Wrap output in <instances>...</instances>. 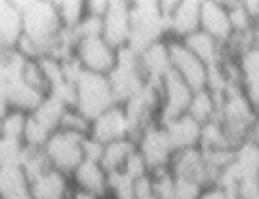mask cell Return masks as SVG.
Listing matches in <instances>:
<instances>
[{
	"label": "cell",
	"mask_w": 259,
	"mask_h": 199,
	"mask_svg": "<svg viewBox=\"0 0 259 199\" xmlns=\"http://www.w3.org/2000/svg\"><path fill=\"white\" fill-rule=\"evenodd\" d=\"M15 3L23 15V35L39 45L43 55H51L63 31L55 3L45 0H15Z\"/></svg>",
	"instance_id": "obj_1"
},
{
	"label": "cell",
	"mask_w": 259,
	"mask_h": 199,
	"mask_svg": "<svg viewBox=\"0 0 259 199\" xmlns=\"http://www.w3.org/2000/svg\"><path fill=\"white\" fill-rule=\"evenodd\" d=\"M169 25L161 15L159 0H135L131 3V37L128 45L135 53H143L153 43L167 39Z\"/></svg>",
	"instance_id": "obj_2"
},
{
	"label": "cell",
	"mask_w": 259,
	"mask_h": 199,
	"mask_svg": "<svg viewBox=\"0 0 259 199\" xmlns=\"http://www.w3.org/2000/svg\"><path fill=\"white\" fill-rule=\"evenodd\" d=\"M255 116H257V110L251 106V102L243 94L241 86L229 88V92L225 94V98L221 102L217 120L227 130V137L233 143V147H237L249 139Z\"/></svg>",
	"instance_id": "obj_3"
},
{
	"label": "cell",
	"mask_w": 259,
	"mask_h": 199,
	"mask_svg": "<svg viewBox=\"0 0 259 199\" xmlns=\"http://www.w3.org/2000/svg\"><path fill=\"white\" fill-rule=\"evenodd\" d=\"M108 82L114 94L116 104H124L131 98H135L143 86L147 84L141 63H139V53H135L131 47H122L116 51V65L114 70L108 74Z\"/></svg>",
	"instance_id": "obj_4"
},
{
	"label": "cell",
	"mask_w": 259,
	"mask_h": 199,
	"mask_svg": "<svg viewBox=\"0 0 259 199\" xmlns=\"http://www.w3.org/2000/svg\"><path fill=\"white\" fill-rule=\"evenodd\" d=\"M112 106H116V100H114L108 76L84 72L76 84V106L74 108L92 122L94 118H98Z\"/></svg>",
	"instance_id": "obj_5"
},
{
	"label": "cell",
	"mask_w": 259,
	"mask_h": 199,
	"mask_svg": "<svg viewBox=\"0 0 259 199\" xmlns=\"http://www.w3.org/2000/svg\"><path fill=\"white\" fill-rule=\"evenodd\" d=\"M84 139L86 137L66 132V130L53 132L43 149L51 169L63 175H72L84 163Z\"/></svg>",
	"instance_id": "obj_6"
},
{
	"label": "cell",
	"mask_w": 259,
	"mask_h": 199,
	"mask_svg": "<svg viewBox=\"0 0 259 199\" xmlns=\"http://www.w3.org/2000/svg\"><path fill=\"white\" fill-rule=\"evenodd\" d=\"M135 141H137V151L145 159L151 173L171 167L176 149L167 137V130L163 124H159L157 120L151 122L147 128L139 132V137Z\"/></svg>",
	"instance_id": "obj_7"
},
{
	"label": "cell",
	"mask_w": 259,
	"mask_h": 199,
	"mask_svg": "<svg viewBox=\"0 0 259 199\" xmlns=\"http://www.w3.org/2000/svg\"><path fill=\"white\" fill-rule=\"evenodd\" d=\"M192 96H194V90L171 70L161 80V108L157 114V122L167 124L169 120H176L188 114Z\"/></svg>",
	"instance_id": "obj_8"
},
{
	"label": "cell",
	"mask_w": 259,
	"mask_h": 199,
	"mask_svg": "<svg viewBox=\"0 0 259 199\" xmlns=\"http://www.w3.org/2000/svg\"><path fill=\"white\" fill-rule=\"evenodd\" d=\"M74 57L82 65L84 72L108 76L116 65V49H112L102 37L78 39L74 47Z\"/></svg>",
	"instance_id": "obj_9"
},
{
	"label": "cell",
	"mask_w": 259,
	"mask_h": 199,
	"mask_svg": "<svg viewBox=\"0 0 259 199\" xmlns=\"http://www.w3.org/2000/svg\"><path fill=\"white\" fill-rule=\"evenodd\" d=\"M169 41V55H171V70L194 90H206L208 84V68L194 55L180 39Z\"/></svg>",
	"instance_id": "obj_10"
},
{
	"label": "cell",
	"mask_w": 259,
	"mask_h": 199,
	"mask_svg": "<svg viewBox=\"0 0 259 199\" xmlns=\"http://www.w3.org/2000/svg\"><path fill=\"white\" fill-rule=\"evenodd\" d=\"M128 37H131V3L110 0L102 19V39L118 51L128 45Z\"/></svg>",
	"instance_id": "obj_11"
},
{
	"label": "cell",
	"mask_w": 259,
	"mask_h": 199,
	"mask_svg": "<svg viewBox=\"0 0 259 199\" xmlns=\"http://www.w3.org/2000/svg\"><path fill=\"white\" fill-rule=\"evenodd\" d=\"M88 137L102 143V145H110L114 141L131 137V128H128V120H126L122 106L116 104L110 110H106L104 114H100L98 118H94L90 124Z\"/></svg>",
	"instance_id": "obj_12"
},
{
	"label": "cell",
	"mask_w": 259,
	"mask_h": 199,
	"mask_svg": "<svg viewBox=\"0 0 259 199\" xmlns=\"http://www.w3.org/2000/svg\"><path fill=\"white\" fill-rule=\"evenodd\" d=\"M171 173L174 177H180V179H190V181H196L204 187L212 185V175L206 167V161H204V153L200 147L196 149H186V151H178L174 155V161H171Z\"/></svg>",
	"instance_id": "obj_13"
},
{
	"label": "cell",
	"mask_w": 259,
	"mask_h": 199,
	"mask_svg": "<svg viewBox=\"0 0 259 199\" xmlns=\"http://www.w3.org/2000/svg\"><path fill=\"white\" fill-rule=\"evenodd\" d=\"M200 31L210 35L214 41H219L223 47L233 37V27L229 21V11L225 3L217 0H202V11H200Z\"/></svg>",
	"instance_id": "obj_14"
},
{
	"label": "cell",
	"mask_w": 259,
	"mask_h": 199,
	"mask_svg": "<svg viewBox=\"0 0 259 199\" xmlns=\"http://www.w3.org/2000/svg\"><path fill=\"white\" fill-rule=\"evenodd\" d=\"M72 187L74 189H82L86 193H92L100 199H108L110 197V189H108V171L100 165V163H92V161H84L72 175Z\"/></svg>",
	"instance_id": "obj_15"
},
{
	"label": "cell",
	"mask_w": 259,
	"mask_h": 199,
	"mask_svg": "<svg viewBox=\"0 0 259 199\" xmlns=\"http://www.w3.org/2000/svg\"><path fill=\"white\" fill-rule=\"evenodd\" d=\"M141 72L147 82L151 84H161V80L171 72V55H169V41L161 39L147 47L139 55Z\"/></svg>",
	"instance_id": "obj_16"
},
{
	"label": "cell",
	"mask_w": 259,
	"mask_h": 199,
	"mask_svg": "<svg viewBox=\"0 0 259 199\" xmlns=\"http://www.w3.org/2000/svg\"><path fill=\"white\" fill-rule=\"evenodd\" d=\"M200 11L202 0H178V7L167 21L171 39L182 41L192 33L200 31Z\"/></svg>",
	"instance_id": "obj_17"
},
{
	"label": "cell",
	"mask_w": 259,
	"mask_h": 199,
	"mask_svg": "<svg viewBox=\"0 0 259 199\" xmlns=\"http://www.w3.org/2000/svg\"><path fill=\"white\" fill-rule=\"evenodd\" d=\"M72 179L55 169H49L35 181H31L33 199H68L72 193Z\"/></svg>",
	"instance_id": "obj_18"
},
{
	"label": "cell",
	"mask_w": 259,
	"mask_h": 199,
	"mask_svg": "<svg viewBox=\"0 0 259 199\" xmlns=\"http://www.w3.org/2000/svg\"><path fill=\"white\" fill-rule=\"evenodd\" d=\"M167 130V137L178 151H186V149H196L200 147V132H202V124H198L192 116L184 114L176 120H169L167 124H163Z\"/></svg>",
	"instance_id": "obj_19"
},
{
	"label": "cell",
	"mask_w": 259,
	"mask_h": 199,
	"mask_svg": "<svg viewBox=\"0 0 259 199\" xmlns=\"http://www.w3.org/2000/svg\"><path fill=\"white\" fill-rule=\"evenodd\" d=\"M23 37V15L17 3L0 0V49H15Z\"/></svg>",
	"instance_id": "obj_20"
},
{
	"label": "cell",
	"mask_w": 259,
	"mask_h": 199,
	"mask_svg": "<svg viewBox=\"0 0 259 199\" xmlns=\"http://www.w3.org/2000/svg\"><path fill=\"white\" fill-rule=\"evenodd\" d=\"M182 43H184L194 55H196V57L206 65V68H214V65H221L223 59L227 57L225 47H223L219 41H214L210 35L202 33V31L192 33L190 37L182 39Z\"/></svg>",
	"instance_id": "obj_21"
},
{
	"label": "cell",
	"mask_w": 259,
	"mask_h": 199,
	"mask_svg": "<svg viewBox=\"0 0 259 199\" xmlns=\"http://www.w3.org/2000/svg\"><path fill=\"white\" fill-rule=\"evenodd\" d=\"M7 102H9V108L11 110H19V112H25V114H31L45 98V94H41L39 90H35L33 86H29L23 78L19 80H13L7 88Z\"/></svg>",
	"instance_id": "obj_22"
},
{
	"label": "cell",
	"mask_w": 259,
	"mask_h": 199,
	"mask_svg": "<svg viewBox=\"0 0 259 199\" xmlns=\"http://www.w3.org/2000/svg\"><path fill=\"white\" fill-rule=\"evenodd\" d=\"M0 199H33L31 181L23 167L0 169Z\"/></svg>",
	"instance_id": "obj_23"
},
{
	"label": "cell",
	"mask_w": 259,
	"mask_h": 199,
	"mask_svg": "<svg viewBox=\"0 0 259 199\" xmlns=\"http://www.w3.org/2000/svg\"><path fill=\"white\" fill-rule=\"evenodd\" d=\"M70 108L63 104V102H59L57 98H53L51 94H47L45 98H43V102L29 114L39 126H43L49 135H53V132H57L59 128H61V120H63V116H66V112H68Z\"/></svg>",
	"instance_id": "obj_24"
},
{
	"label": "cell",
	"mask_w": 259,
	"mask_h": 199,
	"mask_svg": "<svg viewBox=\"0 0 259 199\" xmlns=\"http://www.w3.org/2000/svg\"><path fill=\"white\" fill-rule=\"evenodd\" d=\"M137 153V141L135 139H120L114 141L110 145H104V155H102V167L108 173H116L122 171V167L126 165V161Z\"/></svg>",
	"instance_id": "obj_25"
},
{
	"label": "cell",
	"mask_w": 259,
	"mask_h": 199,
	"mask_svg": "<svg viewBox=\"0 0 259 199\" xmlns=\"http://www.w3.org/2000/svg\"><path fill=\"white\" fill-rule=\"evenodd\" d=\"M223 98L214 96L210 90H198L194 92L190 108H188V116H192L198 124H206L219 118V108H221Z\"/></svg>",
	"instance_id": "obj_26"
},
{
	"label": "cell",
	"mask_w": 259,
	"mask_h": 199,
	"mask_svg": "<svg viewBox=\"0 0 259 199\" xmlns=\"http://www.w3.org/2000/svg\"><path fill=\"white\" fill-rule=\"evenodd\" d=\"M233 167L241 179L259 177V145H255L251 139L237 145L233 155Z\"/></svg>",
	"instance_id": "obj_27"
},
{
	"label": "cell",
	"mask_w": 259,
	"mask_h": 199,
	"mask_svg": "<svg viewBox=\"0 0 259 199\" xmlns=\"http://www.w3.org/2000/svg\"><path fill=\"white\" fill-rule=\"evenodd\" d=\"M55 9H57V17L61 21L63 31L74 33L86 17V3L84 0H59V3H55Z\"/></svg>",
	"instance_id": "obj_28"
},
{
	"label": "cell",
	"mask_w": 259,
	"mask_h": 199,
	"mask_svg": "<svg viewBox=\"0 0 259 199\" xmlns=\"http://www.w3.org/2000/svg\"><path fill=\"white\" fill-rule=\"evenodd\" d=\"M200 149L202 151H223V149H235L233 143L227 137V130L219 120L202 124L200 132Z\"/></svg>",
	"instance_id": "obj_29"
},
{
	"label": "cell",
	"mask_w": 259,
	"mask_h": 199,
	"mask_svg": "<svg viewBox=\"0 0 259 199\" xmlns=\"http://www.w3.org/2000/svg\"><path fill=\"white\" fill-rule=\"evenodd\" d=\"M27 118L29 114L19 112V110H9L5 118L0 120V137L9 141H19L23 143L25 128H27Z\"/></svg>",
	"instance_id": "obj_30"
},
{
	"label": "cell",
	"mask_w": 259,
	"mask_h": 199,
	"mask_svg": "<svg viewBox=\"0 0 259 199\" xmlns=\"http://www.w3.org/2000/svg\"><path fill=\"white\" fill-rule=\"evenodd\" d=\"M227 11H229V21L233 27V35H251L253 33V19L249 17V13L245 11L243 3H225Z\"/></svg>",
	"instance_id": "obj_31"
},
{
	"label": "cell",
	"mask_w": 259,
	"mask_h": 199,
	"mask_svg": "<svg viewBox=\"0 0 259 199\" xmlns=\"http://www.w3.org/2000/svg\"><path fill=\"white\" fill-rule=\"evenodd\" d=\"M37 61H39V68H41V72L45 76V82L49 86V92L55 86L66 82V74H63V59H59L55 55H43Z\"/></svg>",
	"instance_id": "obj_32"
},
{
	"label": "cell",
	"mask_w": 259,
	"mask_h": 199,
	"mask_svg": "<svg viewBox=\"0 0 259 199\" xmlns=\"http://www.w3.org/2000/svg\"><path fill=\"white\" fill-rule=\"evenodd\" d=\"M21 167L27 173L29 181H35L37 177H41L43 173H47L51 169L45 151H31V149H25V157H23Z\"/></svg>",
	"instance_id": "obj_33"
},
{
	"label": "cell",
	"mask_w": 259,
	"mask_h": 199,
	"mask_svg": "<svg viewBox=\"0 0 259 199\" xmlns=\"http://www.w3.org/2000/svg\"><path fill=\"white\" fill-rule=\"evenodd\" d=\"M151 185L155 199H176V177L171 169H161L151 173Z\"/></svg>",
	"instance_id": "obj_34"
},
{
	"label": "cell",
	"mask_w": 259,
	"mask_h": 199,
	"mask_svg": "<svg viewBox=\"0 0 259 199\" xmlns=\"http://www.w3.org/2000/svg\"><path fill=\"white\" fill-rule=\"evenodd\" d=\"M23 157H25V145L23 143L0 137V169L3 167H21Z\"/></svg>",
	"instance_id": "obj_35"
},
{
	"label": "cell",
	"mask_w": 259,
	"mask_h": 199,
	"mask_svg": "<svg viewBox=\"0 0 259 199\" xmlns=\"http://www.w3.org/2000/svg\"><path fill=\"white\" fill-rule=\"evenodd\" d=\"M49 132L39 126L31 116L27 118V128H25V137H23V145L25 149H31V151H43L47 141H49Z\"/></svg>",
	"instance_id": "obj_36"
},
{
	"label": "cell",
	"mask_w": 259,
	"mask_h": 199,
	"mask_svg": "<svg viewBox=\"0 0 259 199\" xmlns=\"http://www.w3.org/2000/svg\"><path fill=\"white\" fill-rule=\"evenodd\" d=\"M90 120L80 114L76 108H70L66 112V116H63L61 120V128L59 130H66V132H74V135H80V137H88L90 135Z\"/></svg>",
	"instance_id": "obj_37"
},
{
	"label": "cell",
	"mask_w": 259,
	"mask_h": 199,
	"mask_svg": "<svg viewBox=\"0 0 259 199\" xmlns=\"http://www.w3.org/2000/svg\"><path fill=\"white\" fill-rule=\"evenodd\" d=\"M76 41L78 39H94V37H102V19L86 15L84 21L78 25V29L74 31Z\"/></svg>",
	"instance_id": "obj_38"
},
{
	"label": "cell",
	"mask_w": 259,
	"mask_h": 199,
	"mask_svg": "<svg viewBox=\"0 0 259 199\" xmlns=\"http://www.w3.org/2000/svg\"><path fill=\"white\" fill-rule=\"evenodd\" d=\"M122 173H124L128 179H131V181H139V179H143V177L151 175V171H149V167H147L145 159L139 155V151L126 161V165L122 167Z\"/></svg>",
	"instance_id": "obj_39"
},
{
	"label": "cell",
	"mask_w": 259,
	"mask_h": 199,
	"mask_svg": "<svg viewBox=\"0 0 259 199\" xmlns=\"http://www.w3.org/2000/svg\"><path fill=\"white\" fill-rule=\"evenodd\" d=\"M102 155H104V145L86 137L84 139V161H92V163H102Z\"/></svg>",
	"instance_id": "obj_40"
},
{
	"label": "cell",
	"mask_w": 259,
	"mask_h": 199,
	"mask_svg": "<svg viewBox=\"0 0 259 199\" xmlns=\"http://www.w3.org/2000/svg\"><path fill=\"white\" fill-rule=\"evenodd\" d=\"M198 199H237V197L229 189H223L219 185H208V187L202 189V193H200Z\"/></svg>",
	"instance_id": "obj_41"
},
{
	"label": "cell",
	"mask_w": 259,
	"mask_h": 199,
	"mask_svg": "<svg viewBox=\"0 0 259 199\" xmlns=\"http://www.w3.org/2000/svg\"><path fill=\"white\" fill-rule=\"evenodd\" d=\"M108 5H110V0H88L86 3V15L104 19V15L108 11Z\"/></svg>",
	"instance_id": "obj_42"
},
{
	"label": "cell",
	"mask_w": 259,
	"mask_h": 199,
	"mask_svg": "<svg viewBox=\"0 0 259 199\" xmlns=\"http://www.w3.org/2000/svg\"><path fill=\"white\" fill-rule=\"evenodd\" d=\"M243 7L249 13V17L253 19V23H259V0H243Z\"/></svg>",
	"instance_id": "obj_43"
},
{
	"label": "cell",
	"mask_w": 259,
	"mask_h": 199,
	"mask_svg": "<svg viewBox=\"0 0 259 199\" xmlns=\"http://www.w3.org/2000/svg\"><path fill=\"white\" fill-rule=\"evenodd\" d=\"M11 108H9V102H7V92H5V88L0 86V120L5 118V114L9 112Z\"/></svg>",
	"instance_id": "obj_44"
},
{
	"label": "cell",
	"mask_w": 259,
	"mask_h": 199,
	"mask_svg": "<svg viewBox=\"0 0 259 199\" xmlns=\"http://www.w3.org/2000/svg\"><path fill=\"white\" fill-rule=\"evenodd\" d=\"M68 199H100V197H96V195H92V193H86V191H82V189H72V193H70Z\"/></svg>",
	"instance_id": "obj_45"
},
{
	"label": "cell",
	"mask_w": 259,
	"mask_h": 199,
	"mask_svg": "<svg viewBox=\"0 0 259 199\" xmlns=\"http://www.w3.org/2000/svg\"><path fill=\"white\" fill-rule=\"evenodd\" d=\"M249 139H251L255 145H259V112H257L255 122H253V126H251V135H249Z\"/></svg>",
	"instance_id": "obj_46"
}]
</instances>
